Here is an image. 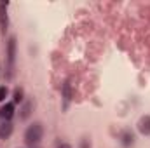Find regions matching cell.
Masks as SVG:
<instances>
[{
    "instance_id": "277c9868",
    "label": "cell",
    "mask_w": 150,
    "mask_h": 148,
    "mask_svg": "<svg viewBox=\"0 0 150 148\" xmlns=\"http://www.w3.org/2000/svg\"><path fill=\"white\" fill-rule=\"evenodd\" d=\"M136 127H138V131H140L143 136H150V115H143V117L138 120Z\"/></svg>"
},
{
    "instance_id": "ba28073f",
    "label": "cell",
    "mask_w": 150,
    "mask_h": 148,
    "mask_svg": "<svg viewBox=\"0 0 150 148\" xmlns=\"http://www.w3.org/2000/svg\"><path fill=\"white\" fill-rule=\"evenodd\" d=\"M33 106H35V103L30 99V101H26L25 105H23V108H21V113H19V117H21V120H25V118H28L30 117V113L33 110Z\"/></svg>"
},
{
    "instance_id": "30bf717a",
    "label": "cell",
    "mask_w": 150,
    "mask_h": 148,
    "mask_svg": "<svg viewBox=\"0 0 150 148\" xmlns=\"http://www.w3.org/2000/svg\"><path fill=\"white\" fill-rule=\"evenodd\" d=\"M7 94H9V89L5 85H0V101H4L7 98Z\"/></svg>"
},
{
    "instance_id": "9c48e42d",
    "label": "cell",
    "mask_w": 150,
    "mask_h": 148,
    "mask_svg": "<svg viewBox=\"0 0 150 148\" xmlns=\"http://www.w3.org/2000/svg\"><path fill=\"white\" fill-rule=\"evenodd\" d=\"M23 96H25V91H23L21 87H18V89L14 91V103H21V101L25 99Z\"/></svg>"
},
{
    "instance_id": "7a4b0ae2",
    "label": "cell",
    "mask_w": 150,
    "mask_h": 148,
    "mask_svg": "<svg viewBox=\"0 0 150 148\" xmlns=\"http://www.w3.org/2000/svg\"><path fill=\"white\" fill-rule=\"evenodd\" d=\"M14 63H16V38L11 37L7 42V78L12 77L14 72Z\"/></svg>"
},
{
    "instance_id": "7c38bea8",
    "label": "cell",
    "mask_w": 150,
    "mask_h": 148,
    "mask_svg": "<svg viewBox=\"0 0 150 148\" xmlns=\"http://www.w3.org/2000/svg\"><path fill=\"white\" fill-rule=\"evenodd\" d=\"M59 148H70V145H61Z\"/></svg>"
},
{
    "instance_id": "8992f818",
    "label": "cell",
    "mask_w": 150,
    "mask_h": 148,
    "mask_svg": "<svg viewBox=\"0 0 150 148\" xmlns=\"http://www.w3.org/2000/svg\"><path fill=\"white\" fill-rule=\"evenodd\" d=\"M11 134H12V124H11L9 120H4V122L0 124V138H2V140H7Z\"/></svg>"
},
{
    "instance_id": "3957f363",
    "label": "cell",
    "mask_w": 150,
    "mask_h": 148,
    "mask_svg": "<svg viewBox=\"0 0 150 148\" xmlns=\"http://www.w3.org/2000/svg\"><path fill=\"white\" fill-rule=\"evenodd\" d=\"M9 28V16H7V2H0V30L2 35H5Z\"/></svg>"
},
{
    "instance_id": "5b68a950",
    "label": "cell",
    "mask_w": 150,
    "mask_h": 148,
    "mask_svg": "<svg viewBox=\"0 0 150 148\" xmlns=\"http://www.w3.org/2000/svg\"><path fill=\"white\" fill-rule=\"evenodd\" d=\"M0 117L4 120H11L14 117V103H7L5 106L0 108Z\"/></svg>"
},
{
    "instance_id": "6da1fadb",
    "label": "cell",
    "mask_w": 150,
    "mask_h": 148,
    "mask_svg": "<svg viewBox=\"0 0 150 148\" xmlns=\"http://www.w3.org/2000/svg\"><path fill=\"white\" fill-rule=\"evenodd\" d=\"M42 134H44L42 124H40V122H35V124H32V125L26 129V132H25V141H26L28 145H35V143H38V141L42 140Z\"/></svg>"
},
{
    "instance_id": "8fae6325",
    "label": "cell",
    "mask_w": 150,
    "mask_h": 148,
    "mask_svg": "<svg viewBox=\"0 0 150 148\" xmlns=\"http://www.w3.org/2000/svg\"><path fill=\"white\" fill-rule=\"evenodd\" d=\"M80 148H91V140L89 138H84L82 143H80Z\"/></svg>"
},
{
    "instance_id": "52a82bcc",
    "label": "cell",
    "mask_w": 150,
    "mask_h": 148,
    "mask_svg": "<svg viewBox=\"0 0 150 148\" xmlns=\"http://www.w3.org/2000/svg\"><path fill=\"white\" fill-rule=\"evenodd\" d=\"M120 143L127 148L133 147V143H134V134H133L131 131H124V132L120 134Z\"/></svg>"
}]
</instances>
